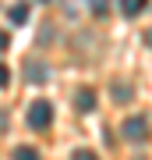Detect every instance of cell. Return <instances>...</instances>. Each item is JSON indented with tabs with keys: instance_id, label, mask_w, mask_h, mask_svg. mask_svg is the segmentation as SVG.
I'll return each instance as SVG.
<instances>
[{
	"instance_id": "6da1fadb",
	"label": "cell",
	"mask_w": 152,
	"mask_h": 160,
	"mask_svg": "<svg viewBox=\"0 0 152 160\" xmlns=\"http://www.w3.org/2000/svg\"><path fill=\"white\" fill-rule=\"evenodd\" d=\"M25 121H28L32 128H39V132H43V128H50V121H53V103H50V100H35L32 107H28Z\"/></svg>"
},
{
	"instance_id": "7a4b0ae2",
	"label": "cell",
	"mask_w": 152,
	"mask_h": 160,
	"mask_svg": "<svg viewBox=\"0 0 152 160\" xmlns=\"http://www.w3.org/2000/svg\"><path fill=\"white\" fill-rule=\"evenodd\" d=\"M124 139H131V142H145L149 139V121L145 118H124Z\"/></svg>"
},
{
	"instance_id": "3957f363",
	"label": "cell",
	"mask_w": 152,
	"mask_h": 160,
	"mask_svg": "<svg viewBox=\"0 0 152 160\" xmlns=\"http://www.w3.org/2000/svg\"><path fill=\"white\" fill-rule=\"evenodd\" d=\"M74 107H78V110H96V92H92V89L78 92V100H74Z\"/></svg>"
},
{
	"instance_id": "277c9868",
	"label": "cell",
	"mask_w": 152,
	"mask_h": 160,
	"mask_svg": "<svg viewBox=\"0 0 152 160\" xmlns=\"http://www.w3.org/2000/svg\"><path fill=\"white\" fill-rule=\"evenodd\" d=\"M120 11H124L127 18H135V14L145 11V0H124V7H120Z\"/></svg>"
},
{
	"instance_id": "5b68a950",
	"label": "cell",
	"mask_w": 152,
	"mask_h": 160,
	"mask_svg": "<svg viewBox=\"0 0 152 160\" xmlns=\"http://www.w3.org/2000/svg\"><path fill=\"white\" fill-rule=\"evenodd\" d=\"M7 14H11V22H18V25H21V22H28V7H25V4L11 7V11H7Z\"/></svg>"
},
{
	"instance_id": "8992f818",
	"label": "cell",
	"mask_w": 152,
	"mask_h": 160,
	"mask_svg": "<svg viewBox=\"0 0 152 160\" xmlns=\"http://www.w3.org/2000/svg\"><path fill=\"white\" fill-rule=\"evenodd\" d=\"M14 160H39V153H35L32 146H18L14 149Z\"/></svg>"
},
{
	"instance_id": "52a82bcc",
	"label": "cell",
	"mask_w": 152,
	"mask_h": 160,
	"mask_svg": "<svg viewBox=\"0 0 152 160\" xmlns=\"http://www.w3.org/2000/svg\"><path fill=\"white\" fill-rule=\"evenodd\" d=\"M25 75H28L32 82H43V78H46V68H43V64H32V68H25Z\"/></svg>"
},
{
	"instance_id": "ba28073f",
	"label": "cell",
	"mask_w": 152,
	"mask_h": 160,
	"mask_svg": "<svg viewBox=\"0 0 152 160\" xmlns=\"http://www.w3.org/2000/svg\"><path fill=\"white\" fill-rule=\"evenodd\" d=\"M71 160H99V157H96V153H92V149H78V153H74Z\"/></svg>"
},
{
	"instance_id": "9c48e42d",
	"label": "cell",
	"mask_w": 152,
	"mask_h": 160,
	"mask_svg": "<svg viewBox=\"0 0 152 160\" xmlns=\"http://www.w3.org/2000/svg\"><path fill=\"white\" fill-rule=\"evenodd\" d=\"M7 82H11V71H7V64H0V89H4Z\"/></svg>"
},
{
	"instance_id": "30bf717a",
	"label": "cell",
	"mask_w": 152,
	"mask_h": 160,
	"mask_svg": "<svg viewBox=\"0 0 152 160\" xmlns=\"http://www.w3.org/2000/svg\"><path fill=\"white\" fill-rule=\"evenodd\" d=\"M117 100L127 103V100H131V89H127V86H117Z\"/></svg>"
},
{
	"instance_id": "8fae6325",
	"label": "cell",
	"mask_w": 152,
	"mask_h": 160,
	"mask_svg": "<svg viewBox=\"0 0 152 160\" xmlns=\"http://www.w3.org/2000/svg\"><path fill=\"white\" fill-rule=\"evenodd\" d=\"M7 43H11V36H7L4 29H0V50H7Z\"/></svg>"
},
{
	"instance_id": "7c38bea8",
	"label": "cell",
	"mask_w": 152,
	"mask_h": 160,
	"mask_svg": "<svg viewBox=\"0 0 152 160\" xmlns=\"http://www.w3.org/2000/svg\"><path fill=\"white\" fill-rule=\"evenodd\" d=\"M145 43H149V46H152V29H149V32H145Z\"/></svg>"
}]
</instances>
